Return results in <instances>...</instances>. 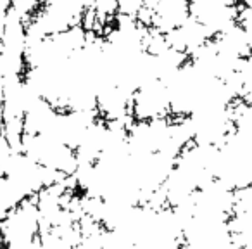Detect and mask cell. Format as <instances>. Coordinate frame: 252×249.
I'll return each mask as SVG.
<instances>
[{"instance_id":"1","label":"cell","mask_w":252,"mask_h":249,"mask_svg":"<svg viewBox=\"0 0 252 249\" xmlns=\"http://www.w3.org/2000/svg\"><path fill=\"white\" fill-rule=\"evenodd\" d=\"M26 201L23 194L14 187V183L0 173V221L5 220L19 204Z\"/></svg>"}]
</instances>
